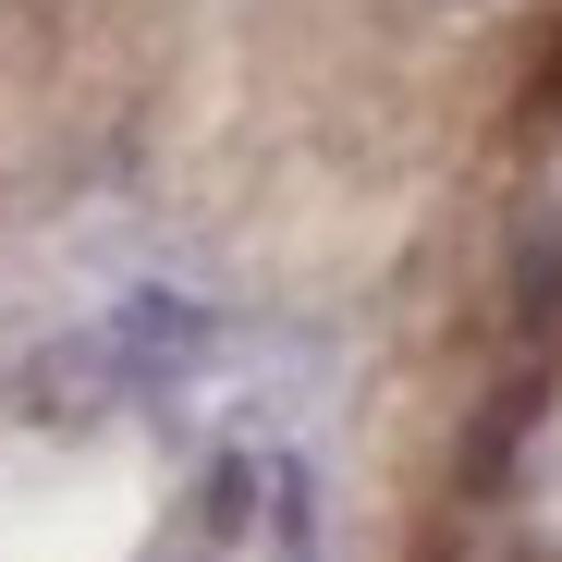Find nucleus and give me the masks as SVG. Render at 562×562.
I'll use <instances>...</instances> for the list:
<instances>
[{
    "mask_svg": "<svg viewBox=\"0 0 562 562\" xmlns=\"http://www.w3.org/2000/svg\"><path fill=\"white\" fill-rule=\"evenodd\" d=\"M452 13H464V0H452Z\"/></svg>",
    "mask_w": 562,
    "mask_h": 562,
    "instance_id": "obj_1",
    "label": "nucleus"
}]
</instances>
